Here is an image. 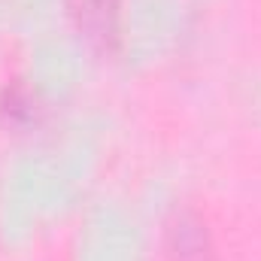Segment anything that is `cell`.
Returning <instances> with one entry per match:
<instances>
[{
  "label": "cell",
  "mask_w": 261,
  "mask_h": 261,
  "mask_svg": "<svg viewBox=\"0 0 261 261\" xmlns=\"http://www.w3.org/2000/svg\"><path fill=\"white\" fill-rule=\"evenodd\" d=\"M167 255L170 261H210L213 258V240L206 231V222L197 213H176L167 225Z\"/></svg>",
  "instance_id": "1"
},
{
  "label": "cell",
  "mask_w": 261,
  "mask_h": 261,
  "mask_svg": "<svg viewBox=\"0 0 261 261\" xmlns=\"http://www.w3.org/2000/svg\"><path fill=\"white\" fill-rule=\"evenodd\" d=\"M119 6L122 0H70V12L82 37L107 49L119 37Z\"/></svg>",
  "instance_id": "2"
}]
</instances>
